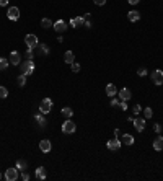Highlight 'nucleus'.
Wrapping results in <instances>:
<instances>
[{"label":"nucleus","instance_id":"1","mask_svg":"<svg viewBox=\"0 0 163 181\" xmlns=\"http://www.w3.org/2000/svg\"><path fill=\"white\" fill-rule=\"evenodd\" d=\"M20 70H21V73L23 75H31V73L34 72V62L33 60H30V59H26L25 62H21L20 64Z\"/></svg>","mask_w":163,"mask_h":181},{"label":"nucleus","instance_id":"2","mask_svg":"<svg viewBox=\"0 0 163 181\" xmlns=\"http://www.w3.org/2000/svg\"><path fill=\"white\" fill-rule=\"evenodd\" d=\"M3 178L7 179V181H16L20 178V175H18V168H8V170H5V175H3Z\"/></svg>","mask_w":163,"mask_h":181},{"label":"nucleus","instance_id":"3","mask_svg":"<svg viewBox=\"0 0 163 181\" xmlns=\"http://www.w3.org/2000/svg\"><path fill=\"white\" fill-rule=\"evenodd\" d=\"M39 111L43 113V114L51 113L52 111V100L51 98H44L43 101H41V105H39Z\"/></svg>","mask_w":163,"mask_h":181},{"label":"nucleus","instance_id":"4","mask_svg":"<svg viewBox=\"0 0 163 181\" xmlns=\"http://www.w3.org/2000/svg\"><path fill=\"white\" fill-rule=\"evenodd\" d=\"M75 129H77V126H75V122L70 121V119H67L65 122L62 124V132L64 134H73Z\"/></svg>","mask_w":163,"mask_h":181},{"label":"nucleus","instance_id":"5","mask_svg":"<svg viewBox=\"0 0 163 181\" xmlns=\"http://www.w3.org/2000/svg\"><path fill=\"white\" fill-rule=\"evenodd\" d=\"M25 43H26V46H28V47H31V49L38 47V44H39L38 36H36V35H26V36H25Z\"/></svg>","mask_w":163,"mask_h":181},{"label":"nucleus","instance_id":"6","mask_svg":"<svg viewBox=\"0 0 163 181\" xmlns=\"http://www.w3.org/2000/svg\"><path fill=\"white\" fill-rule=\"evenodd\" d=\"M150 77H152V82L155 85H158V87L163 85V70H153Z\"/></svg>","mask_w":163,"mask_h":181},{"label":"nucleus","instance_id":"7","mask_svg":"<svg viewBox=\"0 0 163 181\" xmlns=\"http://www.w3.org/2000/svg\"><path fill=\"white\" fill-rule=\"evenodd\" d=\"M8 60H10L11 65H20V64H21V56H20L18 51H11Z\"/></svg>","mask_w":163,"mask_h":181},{"label":"nucleus","instance_id":"8","mask_svg":"<svg viewBox=\"0 0 163 181\" xmlns=\"http://www.w3.org/2000/svg\"><path fill=\"white\" fill-rule=\"evenodd\" d=\"M7 16L11 20V21H16L20 18V8L18 7H10L8 12H7Z\"/></svg>","mask_w":163,"mask_h":181},{"label":"nucleus","instance_id":"9","mask_svg":"<svg viewBox=\"0 0 163 181\" xmlns=\"http://www.w3.org/2000/svg\"><path fill=\"white\" fill-rule=\"evenodd\" d=\"M134 127H136V131H139V132H142L144 129H145V119L144 117H134Z\"/></svg>","mask_w":163,"mask_h":181},{"label":"nucleus","instance_id":"10","mask_svg":"<svg viewBox=\"0 0 163 181\" xmlns=\"http://www.w3.org/2000/svg\"><path fill=\"white\" fill-rule=\"evenodd\" d=\"M52 28L57 31V33H64V31H67V23L64 20H57L54 25H52Z\"/></svg>","mask_w":163,"mask_h":181},{"label":"nucleus","instance_id":"11","mask_svg":"<svg viewBox=\"0 0 163 181\" xmlns=\"http://www.w3.org/2000/svg\"><path fill=\"white\" fill-rule=\"evenodd\" d=\"M85 25V16H73L70 20V26L72 28H80Z\"/></svg>","mask_w":163,"mask_h":181},{"label":"nucleus","instance_id":"12","mask_svg":"<svg viewBox=\"0 0 163 181\" xmlns=\"http://www.w3.org/2000/svg\"><path fill=\"white\" fill-rule=\"evenodd\" d=\"M121 144H122V142H121V140L114 137V139H111V140H108V144H106V147H108V149H109V150H119V149H121Z\"/></svg>","mask_w":163,"mask_h":181},{"label":"nucleus","instance_id":"13","mask_svg":"<svg viewBox=\"0 0 163 181\" xmlns=\"http://www.w3.org/2000/svg\"><path fill=\"white\" fill-rule=\"evenodd\" d=\"M39 149H41V152H44V154H49L51 149H52L51 140H48V139H43V140L39 142Z\"/></svg>","mask_w":163,"mask_h":181},{"label":"nucleus","instance_id":"14","mask_svg":"<svg viewBox=\"0 0 163 181\" xmlns=\"http://www.w3.org/2000/svg\"><path fill=\"white\" fill-rule=\"evenodd\" d=\"M34 176H36V179H39V181H44L46 176H48V173H46V168H44V167H38L36 171H34Z\"/></svg>","mask_w":163,"mask_h":181},{"label":"nucleus","instance_id":"15","mask_svg":"<svg viewBox=\"0 0 163 181\" xmlns=\"http://www.w3.org/2000/svg\"><path fill=\"white\" fill-rule=\"evenodd\" d=\"M118 95H119L121 101H129L132 98V93L129 92V88H122L121 92H118Z\"/></svg>","mask_w":163,"mask_h":181},{"label":"nucleus","instance_id":"16","mask_svg":"<svg viewBox=\"0 0 163 181\" xmlns=\"http://www.w3.org/2000/svg\"><path fill=\"white\" fill-rule=\"evenodd\" d=\"M64 62L69 64V65L75 62V54L72 52V51H65V52H64Z\"/></svg>","mask_w":163,"mask_h":181},{"label":"nucleus","instance_id":"17","mask_svg":"<svg viewBox=\"0 0 163 181\" xmlns=\"http://www.w3.org/2000/svg\"><path fill=\"white\" fill-rule=\"evenodd\" d=\"M106 95H108L109 98H113V97H116V95H118V88H116L114 83H108V85H106Z\"/></svg>","mask_w":163,"mask_h":181},{"label":"nucleus","instance_id":"18","mask_svg":"<svg viewBox=\"0 0 163 181\" xmlns=\"http://www.w3.org/2000/svg\"><path fill=\"white\" fill-rule=\"evenodd\" d=\"M127 20H129L131 23H136V21H139V20H140V13H139V12H136V10H132V12H129V13H127Z\"/></svg>","mask_w":163,"mask_h":181},{"label":"nucleus","instance_id":"19","mask_svg":"<svg viewBox=\"0 0 163 181\" xmlns=\"http://www.w3.org/2000/svg\"><path fill=\"white\" fill-rule=\"evenodd\" d=\"M121 142L124 144V145H134V144H136V140H134V137H132L131 134H124V135H122Z\"/></svg>","mask_w":163,"mask_h":181},{"label":"nucleus","instance_id":"20","mask_svg":"<svg viewBox=\"0 0 163 181\" xmlns=\"http://www.w3.org/2000/svg\"><path fill=\"white\" fill-rule=\"evenodd\" d=\"M153 149H155L157 152L163 150V137H161V135H158V137L153 140Z\"/></svg>","mask_w":163,"mask_h":181},{"label":"nucleus","instance_id":"21","mask_svg":"<svg viewBox=\"0 0 163 181\" xmlns=\"http://www.w3.org/2000/svg\"><path fill=\"white\" fill-rule=\"evenodd\" d=\"M34 121H36V124L39 127H44L46 126V117H44V114L41 113V114H36L34 116Z\"/></svg>","mask_w":163,"mask_h":181},{"label":"nucleus","instance_id":"22","mask_svg":"<svg viewBox=\"0 0 163 181\" xmlns=\"http://www.w3.org/2000/svg\"><path fill=\"white\" fill-rule=\"evenodd\" d=\"M16 168H18V171H23V170H28V162L23 160V158H20V160H16Z\"/></svg>","mask_w":163,"mask_h":181},{"label":"nucleus","instance_id":"23","mask_svg":"<svg viewBox=\"0 0 163 181\" xmlns=\"http://www.w3.org/2000/svg\"><path fill=\"white\" fill-rule=\"evenodd\" d=\"M38 54L48 56L49 54V46H48V44H38Z\"/></svg>","mask_w":163,"mask_h":181},{"label":"nucleus","instance_id":"24","mask_svg":"<svg viewBox=\"0 0 163 181\" xmlns=\"http://www.w3.org/2000/svg\"><path fill=\"white\" fill-rule=\"evenodd\" d=\"M52 25H54V23H52L49 18H43V20H41V26H43L44 30H48V28H52Z\"/></svg>","mask_w":163,"mask_h":181},{"label":"nucleus","instance_id":"25","mask_svg":"<svg viewBox=\"0 0 163 181\" xmlns=\"http://www.w3.org/2000/svg\"><path fill=\"white\" fill-rule=\"evenodd\" d=\"M62 116L67 117V119H69V117H72L73 116V109L72 108H62Z\"/></svg>","mask_w":163,"mask_h":181},{"label":"nucleus","instance_id":"26","mask_svg":"<svg viewBox=\"0 0 163 181\" xmlns=\"http://www.w3.org/2000/svg\"><path fill=\"white\" fill-rule=\"evenodd\" d=\"M16 83H18V87H25V85H26V75H23V73H21V75L20 77H16Z\"/></svg>","mask_w":163,"mask_h":181},{"label":"nucleus","instance_id":"27","mask_svg":"<svg viewBox=\"0 0 163 181\" xmlns=\"http://www.w3.org/2000/svg\"><path fill=\"white\" fill-rule=\"evenodd\" d=\"M8 64H10V60H8V59L0 57V70H5V69L8 67Z\"/></svg>","mask_w":163,"mask_h":181},{"label":"nucleus","instance_id":"28","mask_svg":"<svg viewBox=\"0 0 163 181\" xmlns=\"http://www.w3.org/2000/svg\"><path fill=\"white\" fill-rule=\"evenodd\" d=\"M25 57H26V59H30V60H33V57H34V51H33L31 47H28V49H26Z\"/></svg>","mask_w":163,"mask_h":181},{"label":"nucleus","instance_id":"29","mask_svg":"<svg viewBox=\"0 0 163 181\" xmlns=\"http://www.w3.org/2000/svg\"><path fill=\"white\" fill-rule=\"evenodd\" d=\"M144 116L147 117V119H150V117L153 116V109H152V108H145V109H144Z\"/></svg>","mask_w":163,"mask_h":181},{"label":"nucleus","instance_id":"30","mask_svg":"<svg viewBox=\"0 0 163 181\" xmlns=\"http://www.w3.org/2000/svg\"><path fill=\"white\" fill-rule=\"evenodd\" d=\"M30 178H31V175L28 173V170H23L21 171V179L23 181H30Z\"/></svg>","mask_w":163,"mask_h":181},{"label":"nucleus","instance_id":"31","mask_svg":"<svg viewBox=\"0 0 163 181\" xmlns=\"http://www.w3.org/2000/svg\"><path fill=\"white\" fill-rule=\"evenodd\" d=\"M8 97V90L5 87H0V98H7Z\"/></svg>","mask_w":163,"mask_h":181},{"label":"nucleus","instance_id":"32","mask_svg":"<svg viewBox=\"0 0 163 181\" xmlns=\"http://www.w3.org/2000/svg\"><path fill=\"white\" fill-rule=\"evenodd\" d=\"M137 75L145 77V75H147V69H145V67H139V70H137Z\"/></svg>","mask_w":163,"mask_h":181},{"label":"nucleus","instance_id":"33","mask_svg":"<svg viewBox=\"0 0 163 181\" xmlns=\"http://www.w3.org/2000/svg\"><path fill=\"white\" fill-rule=\"evenodd\" d=\"M142 111V108H140V105H134V108H132V113H134V114H139V113H140Z\"/></svg>","mask_w":163,"mask_h":181},{"label":"nucleus","instance_id":"34","mask_svg":"<svg viewBox=\"0 0 163 181\" xmlns=\"http://www.w3.org/2000/svg\"><path fill=\"white\" fill-rule=\"evenodd\" d=\"M119 103H121V101H119L118 98H114V97H113V100H111V103H109V105H111L113 108H118V106H119Z\"/></svg>","mask_w":163,"mask_h":181},{"label":"nucleus","instance_id":"35","mask_svg":"<svg viewBox=\"0 0 163 181\" xmlns=\"http://www.w3.org/2000/svg\"><path fill=\"white\" fill-rule=\"evenodd\" d=\"M70 65H72V72H75V73L80 72V64H77V62H73V64H70Z\"/></svg>","mask_w":163,"mask_h":181},{"label":"nucleus","instance_id":"36","mask_svg":"<svg viewBox=\"0 0 163 181\" xmlns=\"http://www.w3.org/2000/svg\"><path fill=\"white\" fill-rule=\"evenodd\" d=\"M95 2V5H98V7H103L104 3H106V0H93Z\"/></svg>","mask_w":163,"mask_h":181},{"label":"nucleus","instance_id":"37","mask_svg":"<svg viewBox=\"0 0 163 181\" xmlns=\"http://www.w3.org/2000/svg\"><path fill=\"white\" fill-rule=\"evenodd\" d=\"M153 131H155L157 134H160V131H161V126H160V124H153Z\"/></svg>","mask_w":163,"mask_h":181},{"label":"nucleus","instance_id":"38","mask_svg":"<svg viewBox=\"0 0 163 181\" xmlns=\"http://www.w3.org/2000/svg\"><path fill=\"white\" fill-rule=\"evenodd\" d=\"M119 106H121V109H122V111H126V109H127V103H126V101H121Z\"/></svg>","mask_w":163,"mask_h":181},{"label":"nucleus","instance_id":"39","mask_svg":"<svg viewBox=\"0 0 163 181\" xmlns=\"http://www.w3.org/2000/svg\"><path fill=\"white\" fill-rule=\"evenodd\" d=\"M8 5V0H0V7H7Z\"/></svg>","mask_w":163,"mask_h":181},{"label":"nucleus","instance_id":"40","mask_svg":"<svg viewBox=\"0 0 163 181\" xmlns=\"http://www.w3.org/2000/svg\"><path fill=\"white\" fill-rule=\"evenodd\" d=\"M85 28H91V21L90 20H85V25H83Z\"/></svg>","mask_w":163,"mask_h":181},{"label":"nucleus","instance_id":"41","mask_svg":"<svg viewBox=\"0 0 163 181\" xmlns=\"http://www.w3.org/2000/svg\"><path fill=\"white\" fill-rule=\"evenodd\" d=\"M127 2H129L131 5H137L139 2H140V0H127Z\"/></svg>","mask_w":163,"mask_h":181},{"label":"nucleus","instance_id":"42","mask_svg":"<svg viewBox=\"0 0 163 181\" xmlns=\"http://www.w3.org/2000/svg\"><path fill=\"white\" fill-rule=\"evenodd\" d=\"M114 137L119 139V129H114Z\"/></svg>","mask_w":163,"mask_h":181},{"label":"nucleus","instance_id":"43","mask_svg":"<svg viewBox=\"0 0 163 181\" xmlns=\"http://www.w3.org/2000/svg\"><path fill=\"white\" fill-rule=\"evenodd\" d=\"M2 178H3V176H2V173H0V179H2Z\"/></svg>","mask_w":163,"mask_h":181}]
</instances>
